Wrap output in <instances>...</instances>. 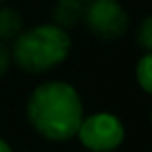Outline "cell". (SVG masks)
I'll use <instances>...</instances> for the list:
<instances>
[{"label":"cell","instance_id":"1","mask_svg":"<svg viewBox=\"0 0 152 152\" xmlns=\"http://www.w3.org/2000/svg\"><path fill=\"white\" fill-rule=\"evenodd\" d=\"M27 119L31 127L46 140L65 142L77 135V129L83 121V104L71 83L46 81L29 96Z\"/></svg>","mask_w":152,"mask_h":152},{"label":"cell","instance_id":"2","mask_svg":"<svg viewBox=\"0 0 152 152\" xmlns=\"http://www.w3.org/2000/svg\"><path fill=\"white\" fill-rule=\"evenodd\" d=\"M71 52V38L54 23L36 25L15 38L11 58L29 73H44L58 67Z\"/></svg>","mask_w":152,"mask_h":152},{"label":"cell","instance_id":"3","mask_svg":"<svg viewBox=\"0 0 152 152\" xmlns=\"http://www.w3.org/2000/svg\"><path fill=\"white\" fill-rule=\"evenodd\" d=\"M79 142L92 152H113L125 137V127L119 117L110 113H94L83 117L77 129Z\"/></svg>","mask_w":152,"mask_h":152},{"label":"cell","instance_id":"4","mask_svg":"<svg viewBox=\"0 0 152 152\" xmlns=\"http://www.w3.org/2000/svg\"><path fill=\"white\" fill-rule=\"evenodd\" d=\"M88 29L100 40H115L127 31L129 17L117 0H90L83 9Z\"/></svg>","mask_w":152,"mask_h":152},{"label":"cell","instance_id":"5","mask_svg":"<svg viewBox=\"0 0 152 152\" xmlns=\"http://www.w3.org/2000/svg\"><path fill=\"white\" fill-rule=\"evenodd\" d=\"M83 2L79 0H56L54 9H52V17H54V25L61 29L73 27L83 19Z\"/></svg>","mask_w":152,"mask_h":152},{"label":"cell","instance_id":"6","mask_svg":"<svg viewBox=\"0 0 152 152\" xmlns=\"http://www.w3.org/2000/svg\"><path fill=\"white\" fill-rule=\"evenodd\" d=\"M23 31V19L15 9H0V42L15 40Z\"/></svg>","mask_w":152,"mask_h":152},{"label":"cell","instance_id":"7","mask_svg":"<svg viewBox=\"0 0 152 152\" xmlns=\"http://www.w3.org/2000/svg\"><path fill=\"white\" fill-rule=\"evenodd\" d=\"M135 77H137V83L144 92L152 94V54L146 52L140 61H137V67H135Z\"/></svg>","mask_w":152,"mask_h":152},{"label":"cell","instance_id":"8","mask_svg":"<svg viewBox=\"0 0 152 152\" xmlns=\"http://www.w3.org/2000/svg\"><path fill=\"white\" fill-rule=\"evenodd\" d=\"M137 42H140V46H142L146 52L152 54V15L142 21L140 31H137Z\"/></svg>","mask_w":152,"mask_h":152},{"label":"cell","instance_id":"9","mask_svg":"<svg viewBox=\"0 0 152 152\" xmlns=\"http://www.w3.org/2000/svg\"><path fill=\"white\" fill-rule=\"evenodd\" d=\"M9 63H11V52H9V48H7L2 42H0V77L7 73Z\"/></svg>","mask_w":152,"mask_h":152},{"label":"cell","instance_id":"10","mask_svg":"<svg viewBox=\"0 0 152 152\" xmlns=\"http://www.w3.org/2000/svg\"><path fill=\"white\" fill-rule=\"evenodd\" d=\"M0 152H13L11 146H9V142H4L2 137H0Z\"/></svg>","mask_w":152,"mask_h":152},{"label":"cell","instance_id":"11","mask_svg":"<svg viewBox=\"0 0 152 152\" xmlns=\"http://www.w3.org/2000/svg\"><path fill=\"white\" fill-rule=\"evenodd\" d=\"M79 2H88V0H79Z\"/></svg>","mask_w":152,"mask_h":152}]
</instances>
